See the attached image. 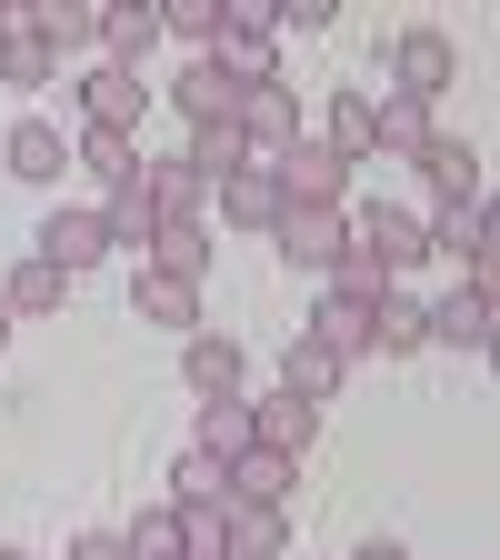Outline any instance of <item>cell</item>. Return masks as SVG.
I'll list each match as a JSON object with an SVG mask.
<instances>
[{
	"label": "cell",
	"instance_id": "cell-1",
	"mask_svg": "<svg viewBox=\"0 0 500 560\" xmlns=\"http://www.w3.org/2000/svg\"><path fill=\"white\" fill-rule=\"evenodd\" d=\"M210 70L241 91L280 81V21H270V0H221V40H210Z\"/></svg>",
	"mask_w": 500,
	"mask_h": 560
},
{
	"label": "cell",
	"instance_id": "cell-2",
	"mask_svg": "<svg viewBox=\"0 0 500 560\" xmlns=\"http://www.w3.org/2000/svg\"><path fill=\"white\" fill-rule=\"evenodd\" d=\"M451 81H461L451 31L420 21V31H400V40H391V91H400V101H431V91H451Z\"/></svg>",
	"mask_w": 500,
	"mask_h": 560
},
{
	"label": "cell",
	"instance_id": "cell-3",
	"mask_svg": "<svg viewBox=\"0 0 500 560\" xmlns=\"http://www.w3.org/2000/svg\"><path fill=\"white\" fill-rule=\"evenodd\" d=\"M231 130L251 140V161H280V151L301 140V91H291V81H260V91H241Z\"/></svg>",
	"mask_w": 500,
	"mask_h": 560
},
{
	"label": "cell",
	"instance_id": "cell-4",
	"mask_svg": "<svg viewBox=\"0 0 500 560\" xmlns=\"http://www.w3.org/2000/svg\"><path fill=\"white\" fill-rule=\"evenodd\" d=\"M270 171H280V200H301V210H340V190H350V161H340V151H321L311 130H301Z\"/></svg>",
	"mask_w": 500,
	"mask_h": 560
},
{
	"label": "cell",
	"instance_id": "cell-5",
	"mask_svg": "<svg viewBox=\"0 0 500 560\" xmlns=\"http://www.w3.org/2000/svg\"><path fill=\"white\" fill-rule=\"evenodd\" d=\"M270 241H280V260L291 270H340V241H350V210H280L270 221Z\"/></svg>",
	"mask_w": 500,
	"mask_h": 560
},
{
	"label": "cell",
	"instance_id": "cell-6",
	"mask_svg": "<svg viewBox=\"0 0 500 560\" xmlns=\"http://www.w3.org/2000/svg\"><path fill=\"white\" fill-rule=\"evenodd\" d=\"M21 31L60 60V50H101V0H11Z\"/></svg>",
	"mask_w": 500,
	"mask_h": 560
},
{
	"label": "cell",
	"instance_id": "cell-7",
	"mask_svg": "<svg viewBox=\"0 0 500 560\" xmlns=\"http://www.w3.org/2000/svg\"><path fill=\"white\" fill-rule=\"evenodd\" d=\"M301 340H321L330 361L350 371V361H361V350H371V301H361V291H340V280H330V291H321V311L301 320Z\"/></svg>",
	"mask_w": 500,
	"mask_h": 560
},
{
	"label": "cell",
	"instance_id": "cell-8",
	"mask_svg": "<svg viewBox=\"0 0 500 560\" xmlns=\"http://www.w3.org/2000/svg\"><path fill=\"white\" fill-rule=\"evenodd\" d=\"M140 110H151V91H140V70H91L81 81V130H140Z\"/></svg>",
	"mask_w": 500,
	"mask_h": 560
},
{
	"label": "cell",
	"instance_id": "cell-9",
	"mask_svg": "<svg viewBox=\"0 0 500 560\" xmlns=\"http://www.w3.org/2000/svg\"><path fill=\"white\" fill-rule=\"evenodd\" d=\"M221 550L231 560H291V521H280V501H231L221 511Z\"/></svg>",
	"mask_w": 500,
	"mask_h": 560
},
{
	"label": "cell",
	"instance_id": "cell-10",
	"mask_svg": "<svg viewBox=\"0 0 500 560\" xmlns=\"http://www.w3.org/2000/svg\"><path fill=\"white\" fill-rule=\"evenodd\" d=\"M161 40V0H101V60L111 70H140Z\"/></svg>",
	"mask_w": 500,
	"mask_h": 560
},
{
	"label": "cell",
	"instance_id": "cell-11",
	"mask_svg": "<svg viewBox=\"0 0 500 560\" xmlns=\"http://www.w3.org/2000/svg\"><path fill=\"white\" fill-rule=\"evenodd\" d=\"M40 260L60 280H81L91 260H111V231H101V210H50V231H40Z\"/></svg>",
	"mask_w": 500,
	"mask_h": 560
},
{
	"label": "cell",
	"instance_id": "cell-12",
	"mask_svg": "<svg viewBox=\"0 0 500 560\" xmlns=\"http://www.w3.org/2000/svg\"><path fill=\"white\" fill-rule=\"evenodd\" d=\"M280 210H291V200H280V171H270V161H241V171L221 180V221H231V231H270Z\"/></svg>",
	"mask_w": 500,
	"mask_h": 560
},
{
	"label": "cell",
	"instance_id": "cell-13",
	"mask_svg": "<svg viewBox=\"0 0 500 560\" xmlns=\"http://www.w3.org/2000/svg\"><path fill=\"white\" fill-rule=\"evenodd\" d=\"M251 441H260V451H280V460H301V451L321 441V410H311V400H291V390H270V400H251Z\"/></svg>",
	"mask_w": 500,
	"mask_h": 560
},
{
	"label": "cell",
	"instance_id": "cell-14",
	"mask_svg": "<svg viewBox=\"0 0 500 560\" xmlns=\"http://www.w3.org/2000/svg\"><path fill=\"white\" fill-rule=\"evenodd\" d=\"M181 371H190L200 400H221V390H241L251 361H241V340H231V330H190V340H181Z\"/></svg>",
	"mask_w": 500,
	"mask_h": 560
},
{
	"label": "cell",
	"instance_id": "cell-15",
	"mask_svg": "<svg viewBox=\"0 0 500 560\" xmlns=\"http://www.w3.org/2000/svg\"><path fill=\"white\" fill-rule=\"evenodd\" d=\"M130 311L151 330H200V280H171V270H140L130 280Z\"/></svg>",
	"mask_w": 500,
	"mask_h": 560
},
{
	"label": "cell",
	"instance_id": "cell-16",
	"mask_svg": "<svg viewBox=\"0 0 500 560\" xmlns=\"http://www.w3.org/2000/svg\"><path fill=\"white\" fill-rule=\"evenodd\" d=\"M101 231H111V250H151V231H161V210H151V190H140V171L101 190Z\"/></svg>",
	"mask_w": 500,
	"mask_h": 560
},
{
	"label": "cell",
	"instance_id": "cell-17",
	"mask_svg": "<svg viewBox=\"0 0 500 560\" xmlns=\"http://www.w3.org/2000/svg\"><path fill=\"white\" fill-rule=\"evenodd\" d=\"M431 340H451L461 361H480V350H490V291H470V280H461L451 301H431Z\"/></svg>",
	"mask_w": 500,
	"mask_h": 560
},
{
	"label": "cell",
	"instance_id": "cell-18",
	"mask_svg": "<svg viewBox=\"0 0 500 560\" xmlns=\"http://www.w3.org/2000/svg\"><path fill=\"white\" fill-rule=\"evenodd\" d=\"M0 161H11L21 180H60V171H70V140H60V120H11Z\"/></svg>",
	"mask_w": 500,
	"mask_h": 560
},
{
	"label": "cell",
	"instance_id": "cell-19",
	"mask_svg": "<svg viewBox=\"0 0 500 560\" xmlns=\"http://www.w3.org/2000/svg\"><path fill=\"white\" fill-rule=\"evenodd\" d=\"M420 171H431L441 210H451V200H480V151H470V140H451V130H431V140H420Z\"/></svg>",
	"mask_w": 500,
	"mask_h": 560
},
{
	"label": "cell",
	"instance_id": "cell-20",
	"mask_svg": "<svg viewBox=\"0 0 500 560\" xmlns=\"http://www.w3.org/2000/svg\"><path fill=\"white\" fill-rule=\"evenodd\" d=\"M140 270L200 280V270H210V221H161V231H151V250H140Z\"/></svg>",
	"mask_w": 500,
	"mask_h": 560
},
{
	"label": "cell",
	"instance_id": "cell-21",
	"mask_svg": "<svg viewBox=\"0 0 500 560\" xmlns=\"http://www.w3.org/2000/svg\"><path fill=\"white\" fill-rule=\"evenodd\" d=\"M171 110H181L190 130H210V120H231V110H241V81H221L210 60H190V70H181V91H171Z\"/></svg>",
	"mask_w": 500,
	"mask_h": 560
},
{
	"label": "cell",
	"instance_id": "cell-22",
	"mask_svg": "<svg viewBox=\"0 0 500 560\" xmlns=\"http://www.w3.org/2000/svg\"><path fill=\"white\" fill-rule=\"evenodd\" d=\"M140 190H151L161 221H200V200H210V190H200V171H190L181 151H171V161H140Z\"/></svg>",
	"mask_w": 500,
	"mask_h": 560
},
{
	"label": "cell",
	"instance_id": "cell-23",
	"mask_svg": "<svg viewBox=\"0 0 500 560\" xmlns=\"http://www.w3.org/2000/svg\"><path fill=\"white\" fill-rule=\"evenodd\" d=\"M321 151H340L350 171L371 161V91H330V110H321Z\"/></svg>",
	"mask_w": 500,
	"mask_h": 560
},
{
	"label": "cell",
	"instance_id": "cell-24",
	"mask_svg": "<svg viewBox=\"0 0 500 560\" xmlns=\"http://www.w3.org/2000/svg\"><path fill=\"white\" fill-rule=\"evenodd\" d=\"M190 451H210V460H241V451H251V400H241V390L200 400V431H190Z\"/></svg>",
	"mask_w": 500,
	"mask_h": 560
},
{
	"label": "cell",
	"instance_id": "cell-25",
	"mask_svg": "<svg viewBox=\"0 0 500 560\" xmlns=\"http://www.w3.org/2000/svg\"><path fill=\"white\" fill-rule=\"evenodd\" d=\"M181 161L200 171V190H221V180H231V171L251 161V140H241L231 120H210V130H190V140H181Z\"/></svg>",
	"mask_w": 500,
	"mask_h": 560
},
{
	"label": "cell",
	"instance_id": "cell-26",
	"mask_svg": "<svg viewBox=\"0 0 500 560\" xmlns=\"http://www.w3.org/2000/svg\"><path fill=\"white\" fill-rule=\"evenodd\" d=\"M280 390H291V400H311V410H321V400L340 390V361H330V350H321V340H291V350H280Z\"/></svg>",
	"mask_w": 500,
	"mask_h": 560
},
{
	"label": "cell",
	"instance_id": "cell-27",
	"mask_svg": "<svg viewBox=\"0 0 500 560\" xmlns=\"http://www.w3.org/2000/svg\"><path fill=\"white\" fill-rule=\"evenodd\" d=\"M420 340H431V311L400 301V291H381V301H371V350H391V361H400V350H420Z\"/></svg>",
	"mask_w": 500,
	"mask_h": 560
},
{
	"label": "cell",
	"instance_id": "cell-28",
	"mask_svg": "<svg viewBox=\"0 0 500 560\" xmlns=\"http://www.w3.org/2000/svg\"><path fill=\"white\" fill-rule=\"evenodd\" d=\"M70 161L101 171V180H130L140 171V130H70Z\"/></svg>",
	"mask_w": 500,
	"mask_h": 560
},
{
	"label": "cell",
	"instance_id": "cell-29",
	"mask_svg": "<svg viewBox=\"0 0 500 560\" xmlns=\"http://www.w3.org/2000/svg\"><path fill=\"white\" fill-rule=\"evenodd\" d=\"M291 480H301V460H280V451H260V441H251V451L231 460V501H280Z\"/></svg>",
	"mask_w": 500,
	"mask_h": 560
},
{
	"label": "cell",
	"instance_id": "cell-30",
	"mask_svg": "<svg viewBox=\"0 0 500 560\" xmlns=\"http://www.w3.org/2000/svg\"><path fill=\"white\" fill-rule=\"evenodd\" d=\"M171 501H181V511H200V501H231V460L181 451V460H171Z\"/></svg>",
	"mask_w": 500,
	"mask_h": 560
},
{
	"label": "cell",
	"instance_id": "cell-31",
	"mask_svg": "<svg viewBox=\"0 0 500 560\" xmlns=\"http://www.w3.org/2000/svg\"><path fill=\"white\" fill-rule=\"evenodd\" d=\"M60 291H70V280H60V270H50L40 250H31V260H11V280H0V301H11V320H21V311H60Z\"/></svg>",
	"mask_w": 500,
	"mask_h": 560
},
{
	"label": "cell",
	"instance_id": "cell-32",
	"mask_svg": "<svg viewBox=\"0 0 500 560\" xmlns=\"http://www.w3.org/2000/svg\"><path fill=\"white\" fill-rule=\"evenodd\" d=\"M120 550L130 560H181V501H151V511L120 530Z\"/></svg>",
	"mask_w": 500,
	"mask_h": 560
},
{
	"label": "cell",
	"instance_id": "cell-33",
	"mask_svg": "<svg viewBox=\"0 0 500 560\" xmlns=\"http://www.w3.org/2000/svg\"><path fill=\"white\" fill-rule=\"evenodd\" d=\"M161 40H190V60H210V40H221V0H161Z\"/></svg>",
	"mask_w": 500,
	"mask_h": 560
},
{
	"label": "cell",
	"instance_id": "cell-34",
	"mask_svg": "<svg viewBox=\"0 0 500 560\" xmlns=\"http://www.w3.org/2000/svg\"><path fill=\"white\" fill-rule=\"evenodd\" d=\"M50 70H60V60H50V50L21 31V11H11V40H0V81H11V91H50Z\"/></svg>",
	"mask_w": 500,
	"mask_h": 560
},
{
	"label": "cell",
	"instance_id": "cell-35",
	"mask_svg": "<svg viewBox=\"0 0 500 560\" xmlns=\"http://www.w3.org/2000/svg\"><path fill=\"white\" fill-rule=\"evenodd\" d=\"M270 21H301V31H330V21H340V0H280Z\"/></svg>",
	"mask_w": 500,
	"mask_h": 560
},
{
	"label": "cell",
	"instance_id": "cell-36",
	"mask_svg": "<svg viewBox=\"0 0 500 560\" xmlns=\"http://www.w3.org/2000/svg\"><path fill=\"white\" fill-rule=\"evenodd\" d=\"M70 560H130V550H120V530H81V540H70Z\"/></svg>",
	"mask_w": 500,
	"mask_h": 560
},
{
	"label": "cell",
	"instance_id": "cell-37",
	"mask_svg": "<svg viewBox=\"0 0 500 560\" xmlns=\"http://www.w3.org/2000/svg\"><path fill=\"white\" fill-rule=\"evenodd\" d=\"M350 560H410L400 540H361V550H350Z\"/></svg>",
	"mask_w": 500,
	"mask_h": 560
},
{
	"label": "cell",
	"instance_id": "cell-38",
	"mask_svg": "<svg viewBox=\"0 0 500 560\" xmlns=\"http://www.w3.org/2000/svg\"><path fill=\"white\" fill-rule=\"evenodd\" d=\"M0 350H11V301H0Z\"/></svg>",
	"mask_w": 500,
	"mask_h": 560
},
{
	"label": "cell",
	"instance_id": "cell-39",
	"mask_svg": "<svg viewBox=\"0 0 500 560\" xmlns=\"http://www.w3.org/2000/svg\"><path fill=\"white\" fill-rule=\"evenodd\" d=\"M0 40H11V0H0Z\"/></svg>",
	"mask_w": 500,
	"mask_h": 560
},
{
	"label": "cell",
	"instance_id": "cell-40",
	"mask_svg": "<svg viewBox=\"0 0 500 560\" xmlns=\"http://www.w3.org/2000/svg\"><path fill=\"white\" fill-rule=\"evenodd\" d=\"M0 560H21V550H11V540H0Z\"/></svg>",
	"mask_w": 500,
	"mask_h": 560
}]
</instances>
